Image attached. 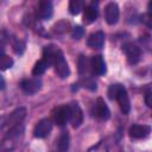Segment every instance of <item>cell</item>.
Here are the masks:
<instances>
[{
	"instance_id": "obj_1",
	"label": "cell",
	"mask_w": 152,
	"mask_h": 152,
	"mask_svg": "<svg viewBox=\"0 0 152 152\" xmlns=\"http://www.w3.org/2000/svg\"><path fill=\"white\" fill-rule=\"evenodd\" d=\"M108 96L110 100H115L124 114H128L131 110V102L127 95V90L122 84H112L108 89Z\"/></svg>"
},
{
	"instance_id": "obj_2",
	"label": "cell",
	"mask_w": 152,
	"mask_h": 152,
	"mask_svg": "<svg viewBox=\"0 0 152 152\" xmlns=\"http://www.w3.org/2000/svg\"><path fill=\"white\" fill-rule=\"evenodd\" d=\"M24 131L25 127L23 124L17 125L15 127H13L12 129H10L6 134V137L2 139L1 142V150L5 152H11L13 151L20 142L23 135H24Z\"/></svg>"
},
{
	"instance_id": "obj_3",
	"label": "cell",
	"mask_w": 152,
	"mask_h": 152,
	"mask_svg": "<svg viewBox=\"0 0 152 152\" xmlns=\"http://www.w3.org/2000/svg\"><path fill=\"white\" fill-rule=\"evenodd\" d=\"M25 116H26V109L24 107L17 108L13 113L10 114V116L7 118V120L5 121V124L2 126V129H5V131L8 132L10 129H12L13 127H15L17 125L21 124V121L24 120Z\"/></svg>"
},
{
	"instance_id": "obj_4",
	"label": "cell",
	"mask_w": 152,
	"mask_h": 152,
	"mask_svg": "<svg viewBox=\"0 0 152 152\" xmlns=\"http://www.w3.org/2000/svg\"><path fill=\"white\" fill-rule=\"evenodd\" d=\"M52 118H53V122L58 126H64L70 118V109H69V104H63L57 107L53 113H52Z\"/></svg>"
},
{
	"instance_id": "obj_5",
	"label": "cell",
	"mask_w": 152,
	"mask_h": 152,
	"mask_svg": "<svg viewBox=\"0 0 152 152\" xmlns=\"http://www.w3.org/2000/svg\"><path fill=\"white\" fill-rule=\"evenodd\" d=\"M20 87H21V89L26 94L32 95V94H36L37 91L40 90V88H42V81L38 77L25 78V80H23L20 82Z\"/></svg>"
},
{
	"instance_id": "obj_6",
	"label": "cell",
	"mask_w": 152,
	"mask_h": 152,
	"mask_svg": "<svg viewBox=\"0 0 152 152\" xmlns=\"http://www.w3.org/2000/svg\"><path fill=\"white\" fill-rule=\"evenodd\" d=\"M52 131V122L50 119H42L37 122L33 129V134L36 138H45Z\"/></svg>"
},
{
	"instance_id": "obj_7",
	"label": "cell",
	"mask_w": 152,
	"mask_h": 152,
	"mask_svg": "<svg viewBox=\"0 0 152 152\" xmlns=\"http://www.w3.org/2000/svg\"><path fill=\"white\" fill-rule=\"evenodd\" d=\"M93 114L96 118L101 119V120H107L110 116L109 108H108V106L106 104V102H104V100L102 97H97L96 99L94 108H93Z\"/></svg>"
},
{
	"instance_id": "obj_8",
	"label": "cell",
	"mask_w": 152,
	"mask_h": 152,
	"mask_svg": "<svg viewBox=\"0 0 152 152\" xmlns=\"http://www.w3.org/2000/svg\"><path fill=\"white\" fill-rule=\"evenodd\" d=\"M63 56V52L55 45H46L43 50V59L49 63V65H53V63Z\"/></svg>"
},
{
	"instance_id": "obj_9",
	"label": "cell",
	"mask_w": 152,
	"mask_h": 152,
	"mask_svg": "<svg viewBox=\"0 0 152 152\" xmlns=\"http://www.w3.org/2000/svg\"><path fill=\"white\" fill-rule=\"evenodd\" d=\"M37 17L42 20H49L51 17H52V13H53V6L51 4V1H48V0H43V1H39L38 6H37Z\"/></svg>"
},
{
	"instance_id": "obj_10",
	"label": "cell",
	"mask_w": 152,
	"mask_h": 152,
	"mask_svg": "<svg viewBox=\"0 0 152 152\" xmlns=\"http://www.w3.org/2000/svg\"><path fill=\"white\" fill-rule=\"evenodd\" d=\"M119 15H120V11H119L118 4L116 2H109V4H107V6L104 8V18H106V21L109 25H114V24L118 23Z\"/></svg>"
},
{
	"instance_id": "obj_11",
	"label": "cell",
	"mask_w": 152,
	"mask_h": 152,
	"mask_svg": "<svg viewBox=\"0 0 152 152\" xmlns=\"http://www.w3.org/2000/svg\"><path fill=\"white\" fill-rule=\"evenodd\" d=\"M69 109H70L69 121L71 122V126L74 128L80 127L81 124L83 122V112H82L81 107L77 103H71V104H69Z\"/></svg>"
},
{
	"instance_id": "obj_12",
	"label": "cell",
	"mask_w": 152,
	"mask_h": 152,
	"mask_svg": "<svg viewBox=\"0 0 152 152\" xmlns=\"http://www.w3.org/2000/svg\"><path fill=\"white\" fill-rule=\"evenodd\" d=\"M89 63H90V69H91L93 74L99 75V76H102V75L106 74L107 66H106V62H104V59L101 55L93 56Z\"/></svg>"
},
{
	"instance_id": "obj_13",
	"label": "cell",
	"mask_w": 152,
	"mask_h": 152,
	"mask_svg": "<svg viewBox=\"0 0 152 152\" xmlns=\"http://www.w3.org/2000/svg\"><path fill=\"white\" fill-rule=\"evenodd\" d=\"M122 50L125 51L126 56H127V59L131 64H135L139 62L140 59V49L133 44H125Z\"/></svg>"
},
{
	"instance_id": "obj_14",
	"label": "cell",
	"mask_w": 152,
	"mask_h": 152,
	"mask_svg": "<svg viewBox=\"0 0 152 152\" xmlns=\"http://www.w3.org/2000/svg\"><path fill=\"white\" fill-rule=\"evenodd\" d=\"M53 66H55V71L56 74L61 77V78H68L69 75H70V69H69V65L64 58V56H61L55 63H53Z\"/></svg>"
},
{
	"instance_id": "obj_15",
	"label": "cell",
	"mask_w": 152,
	"mask_h": 152,
	"mask_svg": "<svg viewBox=\"0 0 152 152\" xmlns=\"http://www.w3.org/2000/svg\"><path fill=\"white\" fill-rule=\"evenodd\" d=\"M150 132H151V128L147 125H133L128 131L131 138H133V139L146 138L150 134Z\"/></svg>"
},
{
	"instance_id": "obj_16",
	"label": "cell",
	"mask_w": 152,
	"mask_h": 152,
	"mask_svg": "<svg viewBox=\"0 0 152 152\" xmlns=\"http://www.w3.org/2000/svg\"><path fill=\"white\" fill-rule=\"evenodd\" d=\"M83 11H84L83 12V23L86 25H89V24L94 23L97 19L99 12H97V7H96V5L94 2L88 5V6H86L83 8Z\"/></svg>"
},
{
	"instance_id": "obj_17",
	"label": "cell",
	"mask_w": 152,
	"mask_h": 152,
	"mask_svg": "<svg viewBox=\"0 0 152 152\" xmlns=\"http://www.w3.org/2000/svg\"><path fill=\"white\" fill-rule=\"evenodd\" d=\"M87 44L91 49H101L104 44V33L102 31H96L91 33L87 40Z\"/></svg>"
},
{
	"instance_id": "obj_18",
	"label": "cell",
	"mask_w": 152,
	"mask_h": 152,
	"mask_svg": "<svg viewBox=\"0 0 152 152\" xmlns=\"http://www.w3.org/2000/svg\"><path fill=\"white\" fill-rule=\"evenodd\" d=\"M69 142H70V137L68 134V132H63L61 134V137L58 138L57 141V147L59 152H68L69 150Z\"/></svg>"
},
{
	"instance_id": "obj_19",
	"label": "cell",
	"mask_w": 152,
	"mask_h": 152,
	"mask_svg": "<svg viewBox=\"0 0 152 152\" xmlns=\"http://www.w3.org/2000/svg\"><path fill=\"white\" fill-rule=\"evenodd\" d=\"M49 66H50L49 63L42 58V59H39L38 62H36V64H34V66H33V69H32V74H33L34 76L43 75V74L46 71V69H48Z\"/></svg>"
},
{
	"instance_id": "obj_20",
	"label": "cell",
	"mask_w": 152,
	"mask_h": 152,
	"mask_svg": "<svg viewBox=\"0 0 152 152\" xmlns=\"http://www.w3.org/2000/svg\"><path fill=\"white\" fill-rule=\"evenodd\" d=\"M84 8V2L82 0H71L69 2V12L72 15L78 14Z\"/></svg>"
},
{
	"instance_id": "obj_21",
	"label": "cell",
	"mask_w": 152,
	"mask_h": 152,
	"mask_svg": "<svg viewBox=\"0 0 152 152\" xmlns=\"http://www.w3.org/2000/svg\"><path fill=\"white\" fill-rule=\"evenodd\" d=\"M89 66H90V63H89V61L84 57V56H80V58H78V70H80V74L83 76V75H86L87 74V71H88V69H89Z\"/></svg>"
},
{
	"instance_id": "obj_22",
	"label": "cell",
	"mask_w": 152,
	"mask_h": 152,
	"mask_svg": "<svg viewBox=\"0 0 152 152\" xmlns=\"http://www.w3.org/2000/svg\"><path fill=\"white\" fill-rule=\"evenodd\" d=\"M12 65H13V59L10 56L5 53L0 56V70H7L12 68Z\"/></svg>"
},
{
	"instance_id": "obj_23",
	"label": "cell",
	"mask_w": 152,
	"mask_h": 152,
	"mask_svg": "<svg viewBox=\"0 0 152 152\" xmlns=\"http://www.w3.org/2000/svg\"><path fill=\"white\" fill-rule=\"evenodd\" d=\"M81 84H82L84 88L89 89V90H96V82H95L91 77H89V76H82V78H81Z\"/></svg>"
},
{
	"instance_id": "obj_24",
	"label": "cell",
	"mask_w": 152,
	"mask_h": 152,
	"mask_svg": "<svg viewBox=\"0 0 152 152\" xmlns=\"http://www.w3.org/2000/svg\"><path fill=\"white\" fill-rule=\"evenodd\" d=\"M83 34H84V31H83V28H82L81 26H75V27L72 28V32H71V37H72L74 39H76V40H80V39L83 37Z\"/></svg>"
},
{
	"instance_id": "obj_25",
	"label": "cell",
	"mask_w": 152,
	"mask_h": 152,
	"mask_svg": "<svg viewBox=\"0 0 152 152\" xmlns=\"http://www.w3.org/2000/svg\"><path fill=\"white\" fill-rule=\"evenodd\" d=\"M13 49H14V52L18 53V55H21L25 50V44L21 42V40H17L14 44H13Z\"/></svg>"
},
{
	"instance_id": "obj_26",
	"label": "cell",
	"mask_w": 152,
	"mask_h": 152,
	"mask_svg": "<svg viewBox=\"0 0 152 152\" xmlns=\"http://www.w3.org/2000/svg\"><path fill=\"white\" fill-rule=\"evenodd\" d=\"M151 97H152V93H151V90H147V91H146V94H145V102H146V104H147L148 107H151V106H152Z\"/></svg>"
},
{
	"instance_id": "obj_27",
	"label": "cell",
	"mask_w": 152,
	"mask_h": 152,
	"mask_svg": "<svg viewBox=\"0 0 152 152\" xmlns=\"http://www.w3.org/2000/svg\"><path fill=\"white\" fill-rule=\"evenodd\" d=\"M4 51H5V44H4V42L0 39V56L4 55Z\"/></svg>"
},
{
	"instance_id": "obj_28",
	"label": "cell",
	"mask_w": 152,
	"mask_h": 152,
	"mask_svg": "<svg viewBox=\"0 0 152 152\" xmlns=\"http://www.w3.org/2000/svg\"><path fill=\"white\" fill-rule=\"evenodd\" d=\"M5 88V80L2 78V76H0V90H2Z\"/></svg>"
}]
</instances>
